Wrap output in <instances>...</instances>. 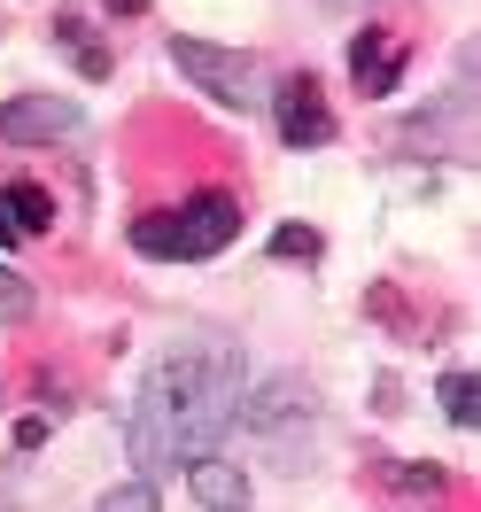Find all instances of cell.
<instances>
[{
    "label": "cell",
    "mask_w": 481,
    "mask_h": 512,
    "mask_svg": "<svg viewBox=\"0 0 481 512\" xmlns=\"http://www.w3.org/2000/svg\"><path fill=\"white\" fill-rule=\"evenodd\" d=\"M249 396V357L218 342V334H187L140 373V396H132L125 419V443L140 481L179 474L194 458H210L218 435H233V412Z\"/></svg>",
    "instance_id": "obj_1"
},
{
    "label": "cell",
    "mask_w": 481,
    "mask_h": 512,
    "mask_svg": "<svg viewBox=\"0 0 481 512\" xmlns=\"http://www.w3.org/2000/svg\"><path fill=\"white\" fill-rule=\"evenodd\" d=\"M233 435H249L272 466L303 474V466H311V450H319V396H311V388H295V381H264V388L241 396Z\"/></svg>",
    "instance_id": "obj_2"
},
{
    "label": "cell",
    "mask_w": 481,
    "mask_h": 512,
    "mask_svg": "<svg viewBox=\"0 0 481 512\" xmlns=\"http://www.w3.org/2000/svg\"><path fill=\"white\" fill-rule=\"evenodd\" d=\"M233 233H241V210H233L225 194H194L179 210H148V218L132 225V249L156 256V264H202V256H218Z\"/></svg>",
    "instance_id": "obj_3"
},
{
    "label": "cell",
    "mask_w": 481,
    "mask_h": 512,
    "mask_svg": "<svg viewBox=\"0 0 481 512\" xmlns=\"http://www.w3.org/2000/svg\"><path fill=\"white\" fill-rule=\"evenodd\" d=\"M171 63H179V78L187 86H202L210 101H225V109H249V101L264 94V78L249 55H233V47H218V39H171Z\"/></svg>",
    "instance_id": "obj_4"
},
{
    "label": "cell",
    "mask_w": 481,
    "mask_h": 512,
    "mask_svg": "<svg viewBox=\"0 0 481 512\" xmlns=\"http://www.w3.org/2000/svg\"><path fill=\"white\" fill-rule=\"evenodd\" d=\"M78 117L86 109H70L55 94H16V101H0V140H16V148H63V140H78Z\"/></svg>",
    "instance_id": "obj_5"
},
{
    "label": "cell",
    "mask_w": 481,
    "mask_h": 512,
    "mask_svg": "<svg viewBox=\"0 0 481 512\" xmlns=\"http://www.w3.org/2000/svg\"><path fill=\"white\" fill-rule=\"evenodd\" d=\"M272 117H280V140L288 148H326L334 140V117H326V94L311 70H288L280 86H272Z\"/></svg>",
    "instance_id": "obj_6"
},
{
    "label": "cell",
    "mask_w": 481,
    "mask_h": 512,
    "mask_svg": "<svg viewBox=\"0 0 481 512\" xmlns=\"http://www.w3.org/2000/svg\"><path fill=\"white\" fill-rule=\"evenodd\" d=\"M350 78H357V94H365V101H373V94H396V78H404V39H396V32H357Z\"/></svg>",
    "instance_id": "obj_7"
},
{
    "label": "cell",
    "mask_w": 481,
    "mask_h": 512,
    "mask_svg": "<svg viewBox=\"0 0 481 512\" xmlns=\"http://www.w3.org/2000/svg\"><path fill=\"white\" fill-rule=\"evenodd\" d=\"M194 489V505L202 512H249V474L241 466H225V458H194V466H179Z\"/></svg>",
    "instance_id": "obj_8"
},
{
    "label": "cell",
    "mask_w": 481,
    "mask_h": 512,
    "mask_svg": "<svg viewBox=\"0 0 481 512\" xmlns=\"http://www.w3.org/2000/svg\"><path fill=\"white\" fill-rule=\"evenodd\" d=\"M47 218H55V202H47L39 187H24V179H16V187H0V249L39 241V233H47Z\"/></svg>",
    "instance_id": "obj_9"
},
{
    "label": "cell",
    "mask_w": 481,
    "mask_h": 512,
    "mask_svg": "<svg viewBox=\"0 0 481 512\" xmlns=\"http://www.w3.org/2000/svg\"><path fill=\"white\" fill-rule=\"evenodd\" d=\"M435 404H443V419H450V427H474V412H481L474 373H466V365H450L443 381H435Z\"/></svg>",
    "instance_id": "obj_10"
},
{
    "label": "cell",
    "mask_w": 481,
    "mask_h": 512,
    "mask_svg": "<svg viewBox=\"0 0 481 512\" xmlns=\"http://www.w3.org/2000/svg\"><path fill=\"white\" fill-rule=\"evenodd\" d=\"M55 47H70V63L86 70V78H109V47H101L78 16H63V24H55Z\"/></svg>",
    "instance_id": "obj_11"
},
{
    "label": "cell",
    "mask_w": 481,
    "mask_h": 512,
    "mask_svg": "<svg viewBox=\"0 0 481 512\" xmlns=\"http://www.w3.org/2000/svg\"><path fill=\"white\" fill-rule=\"evenodd\" d=\"M381 481H388V489H404V497H443V489H450L443 466H404V458H381Z\"/></svg>",
    "instance_id": "obj_12"
},
{
    "label": "cell",
    "mask_w": 481,
    "mask_h": 512,
    "mask_svg": "<svg viewBox=\"0 0 481 512\" xmlns=\"http://www.w3.org/2000/svg\"><path fill=\"white\" fill-rule=\"evenodd\" d=\"M319 233H311V225H280V233H272V256H288V264H319Z\"/></svg>",
    "instance_id": "obj_13"
},
{
    "label": "cell",
    "mask_w": 481,
    "mask_h": 512,
    "mask_svg": "<svg viewBox=\"0 0 481 512\" xmlns=\"http://www.w3.org/2000/svg\"><path fill=\"white\" fill-rule=\"evenodd\" d=\"M24 319H32V288L16 272H0V326H24Z\"/></svg>",
    "instance_id": "obj_14"
},
{
    "label": "cell",
    "mask_w": 481,
    "mask_h": 512,
    "mask_svg": "<svg viewBox=\"0 0 481 512\" xmlns=\"http://www.w3.org/2000/svg\"><path fill=\"white\" fill-rule=\"evenodd\" d=\"M94 512H156V489H148V481H125V489H109Z\"/></svg>",
    "instance_id": "obj_15"
},
{
    "label": "cell",
    "mask_w": 481,
    "mask_h": 512,
    "mask_svg": "<svg viewBox=\"0 0 481 512\" xmlns=\"http://www.w3.org/2000/svg\"><path fill=\"white\" fill-rule=\"evenodd\" d=\"M101 8H109V16H140L148 0H101Z\"/></svg>",
    "instance_id": "obj_16"
}]
</instances>
